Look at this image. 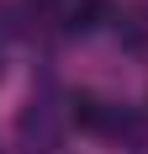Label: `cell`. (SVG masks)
Returning a JSON list of instances; mask_svg holds the SVG:
<instances>
[{
    "instance_id": "cell-1",
    "label": "cell",
    "mask_w": 148,
    "mask_h": 154,
    "mask_svg": "<svg viewBox=\"0 0 148 154\" xmlns=\"http://www.w3.org/2000/svg\"><path fill=\"white\" fill-rule=\"evenodd\" d=\"M69 101H58L53 91H43V96H32L27 106H21V117H16V138L27 143L32 154H53L58 149V138H64V122H69Z\"/></svg>"
},
{
    "instance_id": "cell-2",
    "label": "cell",
    "mask_w": 148,
    "mask_h": 154,
    "mask_svg": "<svg viewBox=\"0 0 148 154\" xmlns=\"http://www.w3.org/2000/svg\"><path fill=\"white\" fill-rule=\"evenodd\" d=\"M106 101L101 96H90V91H79V96H69V122H79V128H95V133H101L106 128Z\"/></svg>"
}]
</instances>
